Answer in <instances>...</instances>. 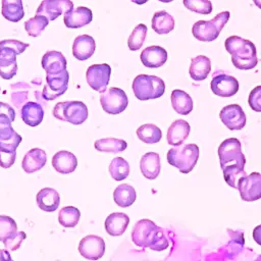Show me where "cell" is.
Returning <instances> with one entry per match:
<instances>
[{
	"instance_id": "14",
	"label": "cell",
	"mask_w": 261,
	"mask_h": 261,
	"mask_svg": "<svg viewBox=\"0 0 261 261\" xmlns=\"http://www.w3.org/2000/svg\"><path fill=\"white\" fill-rule=\"evenodd\" d=\"M219 117L223 124L230 130L242 129L247 121L246 114L239 104L224 106L219 113Z\"/></svg>"
},
{
	"instance_id": "5",
	"label": "cell",
	"mask_w": 261,
	"mask_h": 261,
	"mask_svg": "<svg viewBox=\"0 0 261 261\" xmlns=\"http://www.w3.org/2000/svg\"><path fill=\"white\" fill-rule=\"evenodd\" d=\"M229 12L222 11L211 20H198L193 24V36L202 42H212L217 39L223 27L229 19Z\"/></svg>"
},
{
	"instance_id": "22",
	"label": "cell",
	"mask_w": 261,
	"mask_h": 261,
	"mask_svg": "<svg viewBox=\"0 0 261 261\" xmlns=\"http://www.w3.org/2000/svg\"><path fill=\"white\" fill-rule=\"evenodd\" d=\"M191 126L184 119L174 120L168 127L166 140L171 146H179L187 140L190 135Z\"/></svg>"
},
{
	"instance_id": "21",
	"label": "cell",
	"mask_w": 261,
	"mask_h": 261,
	"mask_svg": "<svg viewBox=\"0 0 261 261\" xmlns=\"http://www.w3.org/2000/svg\"><path fill=\"white\" fill-rule=\"evenodd\" d=\"M96 49V43L93 37L89 35L77 36L72 45V54L77 60H87L90 58Z\"/></svg>"
},
{
	"instance_id": "39",
	"label": "cell",
	"mask_w": 261,
	"mask_h": 261,
	"mask_svg": "<svg viewBox=\"0 0 261 261\" xmlns=\"http://www.w3.org/2000/svg\"><path fill=\"white\" fill-rule=\"evenodd\" d=\"M48 23L49 20L45 16L36 14V16L24 22V29L31 37H38L44 32Z\"/></svg>"
},
{
	"instance_id": "42",
	"label": "cell",
	"mask_w": 261,
	"mask_h": 261,
	"mask_svg": "<svg viewBox=\"0 0 261 261\" xmlns=\"http://www.w3.org/2000/svg\"><path fill=\"white\" fill-rule=\"evenodd\" d=\"M184 5L191 11L200 14H210L212 12V3L210 0H182Z\"/></svg>"
},
{
	"instance_id": "34",
	"label": "cell",
	"mask_w": 261,
	"mask_h": 261,
	"mask_svg": "<svg viewBox=\"0 0 261 261\" xmlns=\"http://www.w3.org/2000/svg\"><path fill=\"white\" fill-rule=\"evenodd\" d=\"M31 86L28 83L19 82L11 85V103L20 112L21 107L29 102V92Z\"/></svg>"
},
{
	"instance_id": "32",
	"label": "cell",
	"mask_w": 261,
	"mask_h": 261,
	"mask_svg": "<svg viewBox=\"0 0 261 261\" xmlns=\"http://www.w3.org/2000/svg\"><path fill=\"white\" fill-rule=\"evenodd\" d=\"M151 25L158 35L168 34L174 29V19L167 11L161 10L154 13Z\"/></svg>"
},
{
	"instance_id": "48",
	"label": "cell",
	"mask_w": 261,
	"mask_h": 261,
	"mask_svg": "<svg viewBox=\"0 0 261 261\" xmlns=\"http://www.w3.org/2000/svg\"><path fill=\"white\" fill-rule=\"evenodd\" d=\"M253 239L254 241L261 246V224L257 225L253 230Z\"/></svg>"
},
{
	"instance_id": "15",
	"label": "cell",
	"mask_w": 261,
	"mask_h": 261,
	"mask_svg": "<svg viewBox=\"0 0 261 261\" xmlns=\"http://www.w3.org/2000/svg\"><path fill=\"white\" fill-rule=\"evenodd\" d=\"M210 87L216 96L227 98L238 93L240 85L236 77L225 73H218L213 76Z\"/></svg>"
},
{
	"instance_id": "11",
	"label": "cell",
	"mask_w": 261,
	"mask_h": 261,
	"mask_svg": "<svg viewBox=\"0 0 261 261\" xmlns=\"http://www.w3.org/2000/svg\"><path fill=\"white\" fill-rule=\"evenodd\" d=\"M242 200L253 202L261 198V173L252 172L238 180V188Z\"/></svg>"
},
{
	"instance_id": "36",
	"label": "cell",
	"mask_w": 261,
	"mask_h": 261,
	"mask_svg": "<svg viewBox=\"0 0 261 261\" xmlns=\"http://www.w3.org/2000/svg\"><path fill=\"white\" fill-rule=\"evenodd\" d=\"M137 136L142 142L146 144H155L161 140L162 132L157 125L146 123L137 129Z\"/></svg>"
},
{
	"instance_id": "43",
	"label": "cell",
	"mask_w": 261,
	"mask_h": 261,
	"mask_svg": "<svg viewBox=\"0 0 261 261\" xmlns=\"http://www.w3.org/2000/svg\"><path fill=\"white\" fill-rule=\"evenodd\" d=\"M27 238V234L24 231H16L14 234H12L10 238L3 241V244L5 248L9 251H16L19 249L22 241Z\"/></svg>"
},
{
	"instance_id": "51",
	"label": "cell",
	"mask_w": 261,
	"mask_h": 261,
	"mask_svg": "<svg viewBox=\"0 0 261 261\" xmlns=\"http://www.w3.org/2000/svg\"><path fill=\"white\" fill-rule=\"evenodd\" d=\"M253 2H254V4H255L258 8L261 9V0H253Z\"/></svg>"
},
{
	"instance_id": "37",
	"label": "cell",
	"mask_w": 261,
	"mask_h": 261,
	"mask_svg": "<svg viewBox=\"0 0 261 261\" xmlns=\"http://www.w3.org/2000/svg\"><path fill=\"white\" fill-rule=\"evenodd\" d=\"M109 173L115 180H123L129 174V164L122 157H115L109 165Z\"/></svg>"
},
{
	"instance_id": "2",
	"label": "cell",
	"mask_w": 261,
	"mask_h": 261,
	"mask_svg": "<svg viewBox=\"0 0 261 261\" xmlns=\"http://www.w3.org/2000/svg\"><path fill=\"white\" fill-rule=\"evenodd\" d=\"M225 49L231 55V61L236 68L249 70L258 63L257 50L251 41L239 36H230L225 40Z\"/></svg>"
},
{
	"instance_id": "52",
	"label": "cell",
	"mask_w": 261,
	"mask_h": 261,
	"mask_svg": "<svg viewBox=\"0 0 261 261\" xmlns=\"http://www.w3.org/2000/svg\"><path fill=\"white\" fill-rule=\"evenodd\" d=\"M159 1L164 2V3H168V2H171V1H173V0H159Z\"/></svg>"
},
{
	"instance_id": "8",
	"label": "cell",
	"mask_w": 261,
	"mask_h": 261,
	"mask_svg": "<svg viewBox=\"0 0 261 261\" xmlns=\"http://www.w3.org/2000/svg\"><path fill=\"white\" fill-rule=\"evenodd\" d=\"M100 103L105 112L115 115L125 110L128 104V99L123 90L111 87L101 93Z\"/></svg>"
},
{
	"instance_id": "25",
	"label": "cell",
	"mask_w": 261,
	"mask_h": 261,
	"mask_svg": "<svg viewBox=\"0 0 261 261\" xmlns=\"http://www.w3.org/2000/svg\"><path fill=\"white\" fill-rule=\"evenodd\" d=\"M38 207L45 212H54L60 204L58 192L52 188H43L36 196Z\"/></svg>"
},
{
	"instance_id": "13",
	"label": "cell",
	"mask_w": 261,
	"mask_h": 261,
	"mask_svg": "<svg viewBox=\"0 0 261 261\" xmlns=\"http://www.w3.org/2000/svg\"><path fill=\"white\" fill-rule=\"evenodd\" d=\"M79 252L88 260H98L105 253V242L102 238L95 234L86 236L80 241Z\"/></svg>"
},
{
	"instance_id": "20",
	"label": "cell",
	"mask_w": 261,
	"mask_h": 261,
	"mask_svg": "<svg viewBox=\"0 0 261 261\" xmlns=\"http://www.w3.org/2000/svg\"><path fill=\"white\" fill-rule=\"evenodd\" d=\"M42 67L47 74H57L66 70V59L59 51H48L42 57Z\"/></svg>"
},
{
	"instance_id": "4",
	"label": "cell",
	"mask_w": 261,
	"mask_h": 261,
	"mask_svg": "<svg viewBox=\"0 0 261 261\" xmlns=\"http://www.w3.org/2000/svg\"><path fill=\"white\" fill-rule=\"evenodd\" d=\"M132 87L136 98L141 101L159 98L165 92L163 80L156 75L139 74L135 77Z\"/></svg>"
},
{
	"instance_id": "54",
	"label": "cell",
	"mask_w": 261,
	"mask_h": 261,
	"mask_svg": "<svg viewBox=\"0 0 261 261\" xmlns=\"http://www.w3.org/2000/svg\"><path fill=\"white\" fill-rule=\"evenodd\" d=\"M11 261H13V260H11Z\"/></svg>"
},
{
	"instance_id": "47",
	"label": "cell",
	"mask_w": 261,
	"mask_h": 261,
	"mask_svg": "<svg viewBox=\"0 0 261 261\" xmlns=\"http://www.w3.org/2000/svg\"><path fill=\"white\" fill-rule=\"evenodd\" d=\"M0 114H5L7 115L10 120L13 122L14 119H15V111L14 109L8 105L7 103H4V102H0Z\"/></svg>"
},
{
	"instance_id": "9",
	"label": "cell",
	"mask_w": 261,
	"mask_h": 261,
	"mask_svg": "<svg viewBox=\"0 0 261 261\" xmlns=\"http://www.w3.org/2000/svg\"><path fill=\"white\" fill-rule=\"evenodd\" d=\"M69 74L64 70L57 74H47L46 85L42 90V98L46 101H52L63 95L68 87Z\"/></svg>"
},
{
	"instance_id": "23",
	"label": "cell",
	"mask_w": 261,
	"mask_h": 261,
	"mask_svg": "<svg viewBox=\"0 0 261 261\" xmlns=\"http://www.w3.org/2000/svg\"><path fill=\"white\" fill-rule=\"evenodd\" d=\"M47 161V155L40 148L31 149L23 157L21 167L27 173H33L43 168Z\"/></svg>"
},
{
	"instance_id": "41",
	"label": "cell",
	"mask_w": 261,
	"mask_h": 261,
	"mask_svg": "<svg viewBox=\"0 0 261 261\" xmlns=\"http://www.w3.org/2000/svg\"><path fill=\"white\" fill-rule=\"evenodd\" d=\"M17 231V224L13 218L0 215V242L5 241Z\"/></svg>"
},
{
	"instance_id": "44",
	"label": "cell",
	"mask_w": 261,
	"mask_h": 261,
	"mask_svg": "<svg viewBox=\"0 0 261 261\" xmlns=\"http://www.w3.org/2000/svg\"><path fill=\"white\" fill-rule=\"evenodd\" d=\"M249 106L256 112H261V86L255 87L248 98Z\"/></svg>"
},
{
	"instance_id": "24",
	"label": "cell",
	"mask_w": 261,
	"mask_h": 261,
	"mask_svg": "<svg viewBox=\"0 0 261 261\" xmlns=\"http://www.w3.org/2000/svg\"><path fill=\"white\" fill-rule=\"evenodd\" d=\"M52 165L57 172L67 174L75 170L77 166V159L73 153L62 150L54 154L52 158Z\"/></svg>"
},
{
	"instance_id": "7",
	"label": "cell",
	"mask_w": 261,
	"mask_h": 261,
	"mask_svg": "<svg viewBox=\"0 0 261 261\" xmlns=\"http://www.w3.org/2000/svg\"><path fill=\"white\" fill-rule=\"evenodd\" d=\"M218 157L221 168L230 165L245 167L246 164V158L242 152L241 142L236 138H228L219 145Z\"/></svg>"
},
{
	"instance_id": "29",
	"label": "cell",
	"mask_w": 261,
	"mask_h": 261,
	"mask_svg": "<svg viewBox=\"0 0 261 261\" xmlns=\"http://www.w3.org/2000/svg\"><path fill=\"white\" fill-rule=\"evenodd\" d=\"M211 71V61L204 55H198L191 60L190 76L197 82L205 80Z\"/></svg>"
},
{
	"instance_id": "33",
	"label": "cell",
	"mask_w": 261,
	"mask_h": 261,
	"mask_svg": "<svg viewBox=\"0 0 261 261\" xmlns=\"http://www.w3.org/2000/svg\"><path fill=\"white\" fill-rule=\"evenodd\" d=\"M136 198H137V193L135 191V188L126 184L119 185L113 192L114 202L119 207H122V208L133 205L136 201Z\"/></svg>"
},
{
	"instance_id": "49",
	"label": "cell",
	"mask_w": 261,
	"mask_h": 261,
	"mask_svg": "<svg viewBox=\"0 0 261 261\" xmlns=\"http://www.w3.org/2000/svg\"><path fill=\"white\" fill-rule=\"evenodd\" d=\"M10 253L5 249H0V261H11Z\"/></svg>"
},
{
	"instance_id": "16",
	"label": "cell",
	"mask_w": 261,
	"mask_h": 261,
	"mask_svg": "<svg viewBox=\"0 0 261 261\" xmlns=\"http://www.w3.org/2000/svg\"><path fill=\"white\" fill-rule=\"evenodd\" d=\"M71 8H73V3L70 0H43L37 8L36 14L43 15L50 21Z\"/></svg>"
},
{
	"instance_id": "26",
	"label": "cell",
	"mask_w": 261,
	"mask_h": 261,
	"mask_svg": "<svg viewBox=\"0 0 261 261\" xmlns=\"http://www.w3.org/2000/svg\"><path fill=\"white\" fill-rule=\"evenodd\" d=\"M20 116L25 124L37 126L42 122L44 117L43 106L35 101H29L21 107Z\"/></svg>"
},
{
	"instance_id": "28",
	"label": "cell",
	"mask_w": 261,
	"mask_h": 261,
	"mask_svg": "<svg viewBox=\"0 0 261 261\" xmlns=\"http://www.w3.org/2000/svg\"><path fill=\"white\" fill-rule=\"evenodd\" d=\"M129 223V217L125 213L114 212L107 216L105 220V229L112 237L121 236Z\"/></svg>"
},
{
	"instance_id": "17",
	"label": "cell",
	"mask_w": 261,
	"mask_h": 261,
	"mask_svg": "<svg viewBox=\"0 0 261 261\" xmlns=\"http://www.w3.org/2000/svg\"><path fill=\"white\" fill-rule=\"evenodd\" d=\"M93 19V13L90 8L85 6H79L77 8H71L64 13V24L69 29H79L86 24H89Z\"/></svg>"
},
{
	"instance_id": "27",
	"label": "cell",
	"mask_w": 261,
	"mask_h": 261,
	"mask_svg": "<svg viewBox=\"0 0 261 261\" xmlns=\"http://www.w3.org/2000/svg\"><path fill=\"white\" fill-rule=\"evenodd\" d=\"M160 157L155 152H148L141 158L140 169L148 179H155L160 173Z\"/></svg>"
},
{
	"instance_id": "45",
	"label": "cell",
	"mask_w": 261,
	"mask_h": 261,
	"mask_svg": "<svg viewBox=\"0 0 261 261\" xmlns=\"http://www.w3.org/2000/svg\"><path fill=\"white\" fill-rule=\"evenodd\" d=\"M0 46L13 49L17 52V54H21L29 47V44L20 42L18 40H3L0 41Z\"/></svg>"
},
{
	"instance_id": "31",
	"label": "cell",
	"mask_w": 261,
	"mask_h": 261,
	"mask_svg": "<svg viewBox=\"0 0 261 261\" xmlns=\"http://www.w3.org/2000/svg\"><path fill=\"white\" fill-rule=\"evenodd\" d=\"M1 13L5 19L11 22H17L24 16V10L21 0H2Z\"/></svg>"
},
{
	"instance_id": "55",
	"label": "cell",
	"mask_w": 261,
	"mask_h": 261,
	"mask_svg": "<svg viewBox=\"0 0 261 261\" xmlns=\"http://www.w3.org/2000/svg\"><path fill=\"white\" fill-rule=\"evenodd\" d=\"M0 90H1V89H0Z\"/></svg>"
},
{
	"instance_id": "19",
	"label": "cell",
	"mask_w": 261,
	"mask_h": 261,
	"mask_svg": "<svg viewBox=\"0 0 261 261\" xmlns=\"http://www.w3.org/2000/svg\"><path fill=\"white\" fill-rule=\"evenodd\" d=\"M167 51L160 46H149L145 48L140 55L143 65L149 68L162 66L167 61Z\"/></svg>"
},
{
	"instance_id": "1",
	"label": "cell",
	"mask_w": 261,
	"mask_h": 261,
	"mask_svg": "<svg viewBox=\"0 0 261 261\" xmlns=\"http://www.w3.org/2000/svg\"><path fill=\"white\" fill-rule=\"evenodd\" d=\"M132 240L139 247L158 252L167 249L169 245L163 229L150 219H141L135 224L132 230Z\"/></svg>"
},
{
	"instance_id": "46",
	"label": "cell",
	"mask_w": 261,
	"mask_h": 261,
	"mask_svg": "<svg viewBox=\"0 0 261 261\" xmlns=\"http://www.w3.org/2000/svg\"><path fill=\"white\" fill-rule=\"evenodd\" d=\"M16 158V152H1L0 151V166L9 168L13 165Z\"/></svg>"
},
{
	"instance_id": "18",
	"label": "cell",
	"mask_w": 261,
	"mask_h": 261,
	"mask_svg": "<svg viewBox=\"0 0 261 261\" xmlns=\"http://www.w3.org/2000/svg\"><path fill=\"white\" fill-rule=\"evenodd\" d=\"M17 52L13 49L0 46V76L4 80L12 79L17 71Z\"/></svg>"
},
{
	"instance_id": "3",
	"label": "cell",
	"mask_w": 261,
	"mask_h": 261,
	"mask_svg": "<svg viewBox=\"0 0 261 261\" xmlns=\"http://www.w3.org/2000/svg\"><path fill=\"white\" fill-rule=\"evenodd\" d=\"M199 155V147L196 144H181L169 149L166 158L167 162L181 173H189L195 167Z\"/></svg>"
},
{
	"instance_id": "30",
	"label": "cell",
	"mask_w": 261,
	"mask_h": 261,
	"mask_svg": "<svg viewBox=\"0 0 261 261\" xmlns=\"http://www.w3.org/2000/svg\"><path fill=\"white\" fill-rule=\"evenodd\" d=\"M172 108L181 115H188L193 110V100L191 96L182 90H173L171 93Z\"/></svg>"
},
{
	"instance_id": "6",
	"label": "cell",
	"mask_w": 261,
	"mask_h": 261,
	"mask_svg": "<svg viewBox=\"0 0 261 261\" xmlns=\"http://www.w3.org/2000/svg\"><path fill=\"white\" fill-rule=\"evenodd\" d=\"M53 115L59 120L77 125L88 118V108L81 101L59 102L53 108Z\"/></svg>"
},
{
	"instance_id": "35",
	"label": "cell",
	"mask_w": 261,
	"mask_h": 261,
	"mask_svg": "<svg viewBox=\"0 0 261 261\" xmlns=\"http://www.w3.org/2000/svg\"><path fill=\"white\" fill-rule=\"evenodd\" d=\"M95 149L100 152L119 153L126 149L127 144L124 140L116 138H104L97 140L94 144Z\"/></svg>"
},
{
	"instance_id": "53",
	"label": "cell",
	"mask_w": 261,
	"mask_h": 261,
	"mask_svg": "<svg viewBox=\"0 0 261 261\" xmlns=\"http://www.w3.org/2000/svg\"><path fill=\"white\" fill-rule=\"evenodd\" d=\"M255 261H261V255H259V256L255 259Z\"/></svg>"
},
{
	"instance_id": "40",
	"label": "cell",
	"mask_w": 261,
	"mask_h": 261,
	"mask_svg": "<svg viewBox=\"0 0 261 261\" xmlns=\"http://www.w3.org/2000/svg\"><path fill=\"white\" fill-rule=\"evenodd\" d=\"M147 27L143 23L138 24L132 32V34L128 37L127 40V46L129 48V50L132 51H136L141 49V47L143 46L146 36H147Z\"/></svg>"
},
{
	"instance_id": "10",
	"label": "cell",
	"mask_w": 261,
	"mask_h": 261,
	"mask_svg": "<svg viewBox=\"0 0 261 261\" xmlns=\"http://www.w3.org/2000/svg\"><path fill=\"white\" fill-rule=\"evenodd\" d=\"M10 118L5 114H0V151L16 152L22 138L11 125Z\"/></svg>"
},
{
	"instance_id": "12",
	"label": "cell",
	"mask_w": 261,
	"mask_h": 261,
	"mask_svg": "<svg viewBox=\"0 0 261 261\" xmlns=\"http://www.w3.org/2000/svg\"><path fill=\"white\" fill-rule=\"evenodd\" d=\"M111 67L107 63L93 64L88 67L86 79L88 85L95 91L103 93L109 84Z\"/></svg>"
},
{
	"instance_id": "38",
	"label": "cell",
	"mask_w": 261,
	"mask_h": 261,
	"mask_svg": "<svg viewBox=\"0 0 261 261\" xmlns=\"http://www.w3.org/2000/svg\"><path fill=\"white\" fill-rule=\"evenodd\" d=\"M80 217V210L73 206H65L58 213V221L64 227H74L79 223Z\"/></svg>"
},
{
	"instance_id": "50",
	"label": "cell",
	"mask_w": 261,
	"mask_h": 261,
	"mask_svg": "<svg viewBox=\"0 0 261 261\" xmlns=\"http://www.w3.org/2000/svg\"><path fill=\"white\" fill-rule=\"evenodd\" d=\"M130 1L134 2V3H136V4H138V5H142V4L146 3V2H148L149 0H130Z\"/></svg>"
}]
</instances>
